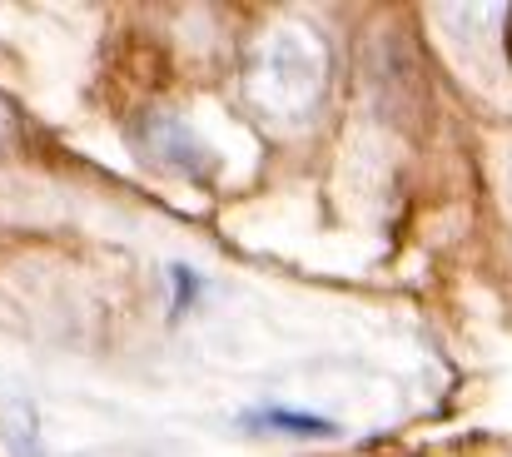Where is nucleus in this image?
Masks as SVG:
<instances>
[{"label": "nucleus", "instance_id": "1", "mask_svg": "<svg viewBox=\"0 0 512 457\" xmlns=\"http://www.w3.org/2000/svg\"><path fill=\"white\" fill-rule=\"evenodd\" d=\"M244 428H269V433H289V438H334L339 423L319 418V413H294V408H259L239 418Z\"/></svg>", "mask_w": 512, "mask_h": 457}]
</instances>
